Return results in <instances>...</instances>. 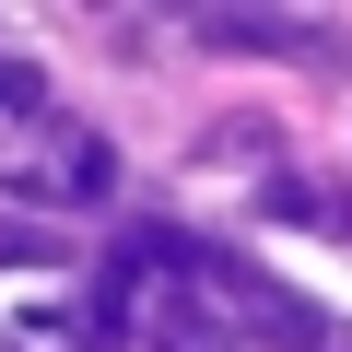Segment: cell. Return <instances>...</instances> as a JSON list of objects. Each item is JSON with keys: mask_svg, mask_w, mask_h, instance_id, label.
<instances>
[{"mask_svg": "<svg viewBox=\"0 0 352 352\" xmlns=\"http://www.w3.org/2000/svg\"><path fill=\"white\" fill-rule=\"evenodd\" d=\"M200 282H212V294H235V317H247V329H270V340H317V317H305L282 282H258L247 258H200Z\"/></svg>", "mask_w": 352, "mask_h": 352, "instance_id": "6da1fadb", "label": "cell"}, {"mask_svg": "<svg viewBox=\"0 0 352 352\" xmlns=\"http://www.w3.org/2000/svg\"><path fill=\"white\" fill-rule=\"evenodd\" d=\"M200 36H212V47H247V59H294V47H317V24H294V12H200Z\"/></svg>", "mask_w": 352, "mask_h": 352, "instance_id": "7a4b0ae2", "label": "cell"}, {"mask_svg": "<svg viewBox=\"0 0 352 352\" xmlns=\"http://www.w3.org/2000/svg\"><path fill=\"white\" fill-rule=\"evenodd\" d=\"M106 188H118L106 141H94V129H59V164H47V200H106Z\"/></svg>", "mask_w": 352, "mask_h": 352, "instance_id": "3957f363", "label": "cell"}, {"mask_svg": "<svg viewBox=\"0 0 352 352\" xmlns=\"http://www.w3.org/2000/svg\"><path fill=\"white\" fill-rule=\"evenodd\" d=\"M0 106H47V71H36V59H12V47H0Z\"/></svg>", "mask_w": 352, "mask_h": 352, "instance_id": "277c9868", "label": "cell"}]
</instances>
